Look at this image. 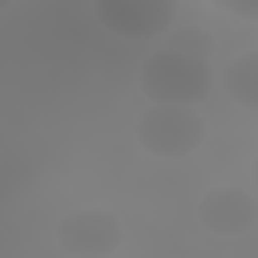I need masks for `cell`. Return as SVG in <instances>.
<instances>
[{
	"mask_svg": "<svg viewBox=\"0 0 258 258\" xmlns=\"http://www.w3.org/2000/svg\"><path fill=\"white\" fill-rule=\"evenodd\" d=\"M117 218L105 210H77L60 222V246L77 258H101L117 246Z\"/></svg>",
	"mask_w": 258,
	"mask_h": 258,
	"instance_id": "4",
	"label": "cell"
},
{
	"mask_svg": "<svg viewBox=\"0 0 258 258\" xmlns=\"http://www.w3.org/2000/svg\"><path fill=\"white\" fill-rule=\"evenodd\" d=\"M137 137L153 157H185L202 145L206 121L185 105H149L137 121Z\"/></svg>",
	"mask_w": 258,
	"mask_h": 258,
	"instance_id": "2",
	"label": "cell"
},
{
	"mask_svg": "<svg viewBox=\"0 0 258 258\" xmlns=\"http://www.w3.org/2000/svg\"><path fill=\"white\" fill-rule=\"evenodd\" d=\"M258 56L254 52H246V56H238V64H230V89L238 93V101L242 105H254V93H258V81H254V73H258V64H254Z\"/></svg>",
	"mask_w": 258,
	"mask_h": 258,
	"instance_id": "6",
	"label": "cell"
},
{
	"mask_svg": "<svg viewBox=\"0 0 258 258\" xmlns=\"http://www.w3.org/2000/svg\"><path fill=\"white\" fill-rule=\"evenodd\" d=\"M202 218H206V226L218 230V234H242V230L250 226V218H254V206H250V198L238 194V189H214V194L202 202Z\"/></svg>",
	"mask_w": 258,
	"mask_h": 258,
	"instance_id": "5",
	"label": "cell"
},
{
	"mask_svg": "<svg viewBox=\"0 0 258 258\" xmlns=\"http://www.w3.org/2000/svg\"><path fill=\"white\" fill-rule=\"evenodd\" d=\"M97 20L121 36H157L173 20L169 0H105L97 4Z\"/></svg>",
	"mask_w": 258,
	"mask_h": 258,
	"instance_id": "3",
	"label": "cell"
},
{
	"mask_svg": "<svg viewBox=\"0 0 258 258\" xmlns=\"http://www.w3.org/2000/svg\"><path fill=\"white\" fill-rule=\"evenodd\" d=\"M141 93L153 105H185L202 101L210 93V56L206 44L194 48V40L169 36L145 64H141Z\"/></svg>",
	"mask_w": 258,
	"mask_h": 258,
	"instance_id": "1",
	"label": "cell"
}]
</instances>
